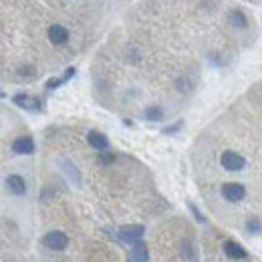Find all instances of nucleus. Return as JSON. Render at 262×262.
Here are the masks:
<instances>
[{
	"label": "nucleus",
	"mask_w": 262,
	"mask_h": 262,
	"mask_svg": "<svg viewBox=\"0 0 262 262\" xmlns=\"http://www.w3.org/2000/svg\"><path fill=\"white\" fill-rule=\"evenodd\" d=\"M6 190L12 196H25L27 194V180L20 173H10L6 176Z\"/></svg>",
	"instance_id": "obj_9"
},
{
	"label": "nucleus",
	"mask_w": 262,
	"mask_h": 262,
	"mask_svg": "<svg viewBox=\"0 0 262 262\" xmlns=\"http://www.w3.org/2000/svg\"><path fill=\"white\" fill-rule=\"evenodd\" d=\"M87 143H89L93 149H97V151H107V149H109V139H107V135L97 129H91L87 133Z\"/></svg>",
	"instance_id": "obj_13"
},
{
	"label": "nucleus",
	"mask_w": 262,
	"mask_h": 262,
	"mask_svg": "<svg viewBox=\"0 0 262 262\" xmlns=\"http://www.w3.org/2000/svg\"><path fill=\"white\" fill-rule=\"evenodd\" d=\"M47 38H49V42L55 45V47H65L67 42H69V38H71V33H69V29H67L65 25L53 23V25L47 29Z\"/></svg>",
	"instance_id": "obj_4"
},
{
	"label": "nucleus",
	"mask_w": 262,
	"mask_h": 262,
	"mask_svg": "<svg viewBox=\"0 0 262 262\" xmlns=\"http://www.w3.org/2000/svg\"><path fill=\"white\" fill-rule=\"evenodd\" d=\"M173 85H176V89L180 91V93H190V91H194V87L198 85V75H188V73H184V75H178L176 77V81H173Z\"/></svg>",
	"instance_id": "obj_11"
},
{
	"label": "nucleus",
	"mask_w": 262,
	"mask_h": 262,
	"mask_svg": "<svg viewBox=\"0 0 262 262\" xmlns=\"http://www.w3.org/2000/svg\"><path fill=\"white\" fill-rule=\"evenodd\" d=\"M226 18H228L230 27H234V29H238V31H246V29H248V23H250L248 16L244 14V10H242V8H236V6L230 8Z\"/></svg>",
	"instance_id": "obj_10"
},
{
	"label": "nucleus",
	"mask_w": 262,
	"mask_h": 262,
	"mask_svg": "<svg viewBox=\"0 0 262 262\" xmlns=\"http://www.w3.org/2000/svg\"><path fill=\"white\" fill-rule=\"evenodd\" d=\"M220 165H222L226 171H240V169L246 167V160H244V156H240L238 151L226 149V151H222V156H220Z\"/></svg>",
	"instance_id": "obj_3"
},
{
	"label": "nucleus",
	"mask_w": 262,
	"mask_h": 262,
	"mask_svg": "<svg viewBox=\"0 0 262 262\" xmlns=\"http://www.w3.org/2000/svg\"><path fill=\"white\" fill-rule=\"evenodd\" d=\"M248 2H252V4H260L262 0H248Z\"/></svg>",
	"instance_id": "obj_24"
},
{
	"label": "nucleus",
	"mask_w": 262,
	"mask_h": 262,
	"mask_svg": "<svg viewBox=\"0 0 262 262\" xmlns=\"http://www.w3.org/2000/svg\"><path fill=\"white\" fill-rule=\"evenodd\" d=\"M220 192H222V198H224L226 202L236 204V202H242V200L246 198V186L240 184V182H226Z\"/></svg>",
	"instance_id": "obj_5"
},
{
	"label": "nucleus",
	"mask_w": 262,
	"mask_h": 262,
	"mask_svg": "<svg viewBox=\"0 0 262 262\" xmlns=\"http://www.w3.org/2000/svg\"><path fill=\"white\" fill-rule=\"evenodd\" d=\"M42 246L49 248V250H55V252H61L69 246V236H67L63 230H51L42 236Z\"/></svg>",
	"instance_id": "obj_2"
},
{
	"label": "nucleus",
	"mask_w": 262,
	"mask_h": 262,
	"mask_svg": "<svg viewBox=\"0 0 262 262\" xmlns=\"http://www.w3.org/2000/svg\"><path fill=\"white\" fill-rule=\"evenodd\" d=\"M36 149V143L31 135H18L12 143H10V151L16 156H31Z\"/></svg>",
	"instance_id": "obj_6"
},
{
	"label": "nucleus",
	"mask_w": 262,
	"mask_h": 262,
	"mask_svg": "<svg viewBox=\"0 0 262 262\" xmlns=\"http://www.w3.org/2000/svg\"><path fill=\"white\" fill-rule=\"evenodd\" d=\"M12 103L20 109H27V111H33V113H38L42 111V101L38 97H33V95H27V93H16L12 95Z\"/></svg>",
	"instance_id": "obj_7"
},
{
	"label": "nucleus",
	"mask_w": 262,
	"mask_h": 262,
	"mask_svg": "<svg viewBox=\"0 0 262 262\" xmlns=\"http://www.w3.org/2000/svg\"><path fill=\"white\" fill-rule=\"evenodd\" d=\"M61 85H65L63 77H51V79L45 83V89H47V91H55V89H59Z\"/></svg>",
	"instance_id": "obj_21"
},
{
	"label": "nucleus",
	"mask_w": 262,
	"mask_h": 262,
	"mask_svg": "<svg viewBox=\"0 0 262 262\" xmlns=\"http://www.w3.org/2000/svg\"><path fill=\"white\" fill-rule=\"evenodd\" d=\"M75 73H77V69H75V67H69V69H67L65 73H63V81H71V79H73V77H75Z\"/></svg>",
	"instance_id": "obj_23"
},
{
	"label": "nucleus",
	"mask_w": 262,
	"mask_h": 262,
	"mask_svg": "<svg viewBox=\"0 0 262 262\" xmlns=\"http://www.w3.org/2000/svg\"><path fill=\"white\" fill-rule=\"evenodd\" d=\"M61 165H63V169H65V173L71 178V182H75V184H81V176H79V169L75 167V165L71 164L69 160H65V162H61Z\"/></svg>",
	"instance_id": "obj_17"
},
{
	"label": "nucleus",
	"mask_w": 262,
	"mask_h": 262,
	"mask_svg": "<svg viewBox=\"0 0 262 262\" xmlns=\"http://www.w3.org/2000/svg\"><path fill=\"white\" fill-rule=\"evenodd\" d=\"M188 210L192 212V216H194V220H196L198 224H206V222H208V218L198 210V206L194 204V202H188Z\"/></svg>",
	"instance_id": "obj_20"
},
{
	"label": "nucleus",
	"mask_w": 262,
	"mask_h": 262,
	"mask_svg": "<svg viewBox=\"0 0 262 262\" xmlns=\"http://www.w3.org/2000/svg\"><path fill=\"white\" fill-rule=\"evenodd\" d=\"M145 234V226L143 224H125V226H119L115 230V240L121 242V244H137L141 242Z\"/></svg>",
	"instance_id": "obj_1"
},
{
	"label": "nucleus",
	"mask_w": 262,
	"mask_h": 262,
	"mask_svg": "<svg viewBox=\"0 0 262 262\" xmlns=\"http://www.w3.org/2000/svg\"><path fill=\"white\" fill-rule=\"evenodd\" d=\"M184 127V121L182 119H178L176 123H171V125H165L164 129H162V133L164 135H173V133H178V131Z\"/></svg>",
	"instance_id": "obj_22"
},
{
	"label": "nucleus",
	"mask_w": 262,
	"mask_h": 262,
	"mask_svg": "<svg viewBox=\"0 0 262 262\" xmlns=\"http://www.w3.org/2000/svg\"><path fill=\"white\" fill-rule=\"evenodd\" d=\"M165 117V111L162 105H147L143 109V119L149 121V123H156V121H162Z\"/></svg>",
	"instance_id": "obj_14"
},
{
	"label": "nucleus",
	"mask_w": 262,
	"mask_h": 262,
	"mask_svg": "<svg viewBox=\"0 0 262 262\" xmlns=\"http://www.w3.org/2000/svg\"><path fill=\"white\" fill-rule=\"evenodd\" d=\"M222 252L228 256L230 260H244V258H248L246 248L240 242H236V240H224L222 242Z\"/></svg>",
	"instance_id": "obj_8"
},
{
	"label": "nucleus",
	"mask_w": 262,
	"mask_h": 262,
	"mask_svg": "<svg viewBox=\"0 0 262 262\" xmlns=\"http://www.w3.org/2000/svg\"><path fill=\"white\" fill-rule=\"evenodd\" d=\"M244 228H246V232H248V234H252V236H258V234H262V222H260V218H256V216H250V218L246 220Z\"/></svg>",
	"instance_id": "obj_16"
},
{
	"label": "nucleus",
	"mask_w": 262,
	"mask_h": 262,
	"mask_svg": "<svg viewBox=\"0 0 262 262\" xmlns=\"http://www.w3.org/2000/svg\"><path fill=\"white\" fill-rule=\"evenodd\" d=\"M127 262H149V248L145 242L133 244L127 252Z\"/></svg>",
	"instance_id": "obj_12"
},
{
	"label": "nucleus",
	"mask_w": 262,
	"mask_h": 262,
	"mask_svg": "<svg viewBox=\"0 0 262 262\" xmlns=\"http://www.w3.org/2000/svg\"><path fill=\"white\" fill-rule=\"evenodd\" d=\"M16 75H18L20 79H31V81H33L34 77H36V71H34V67H31V65H23V67H18Z\"/></svg>",
	"instance_id": "obj_19"
},
{
	"label": "nucleus",
	"mask_w": 262,
	"mask_h": 262,
	"mask_svg": "<svg viewBox=\"0 0 262 262\" xmlns=\"http://www.w3.org/2000/svg\"><path fill=\"white\" fill-rule=\"evenodd\" d=\"M115 162H117V156H115L113 151H99L97 154V164L103 165V167L113 165Z\"/></svg>",
	"instance_id": "obj_18"
},
{
	"label": "nucleus",
	"mask_w": 262,
	"mask_h": 262,
	"mask_svg": "<svg viewBox=\"0 0 262 262\" xmlns=\"http://www.w3.org/2000/svg\"><path fill=\"white\" fill-rule=\"evenodd\" d=\"M180 250H182V256L186 258L188 262H198L200 254H198V246L194 240H184L180 244Z\"/></svg>",
	"instance_id": "obj_15"
}]
</instances>
